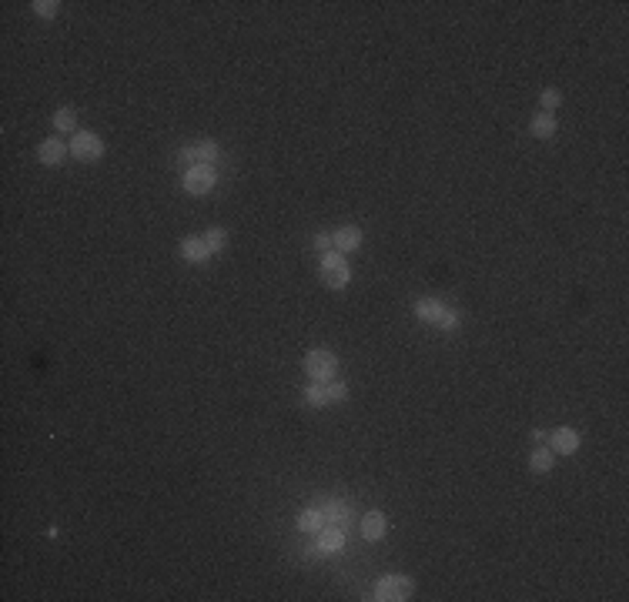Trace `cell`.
<instances>
[{
  "label": "cell",
  "instance_id": "obj_10",
  "mask_svg": "<svg viewBox=\"0 0 629 602\" xmlns=\"http://www.w3.org/2000/svg\"><path fill=\"white\" fill-rule=\"evenodd\" d=\"M576 449H579V432H576V429H555L553 432V452H559V455H572Z\"/></svg>",
  "mask_w": 629,
  "mask_h": 602
},
{
  "label": "cell",
  "instance_id": "obj_4",
  "mask_svg": "<svg viewBox=\"0 0 629 602\" xmlns=\"http://www.w3.org/2000/svg\"><path fill=\"white\" fill-rule=\"evenodd\" d=\"M308 405H315V409H322V405H331V402H345L348 398V388H345L342 381H315V385H308Z\"/></svg>",
  "mask_w": 629,
  "mask_h": 602
},
{
  "label": "cell",
  "instance_id": "obj_19",
  "mask_svg": "<svg viewBox=\"0 0 629 602\" xmlns=\"http://www.w3.org/2000/svg\"><path fill=\"white\" fill-rule=\"evenodd\" d=\"M74 124H77V114L71 111V108H60L58 114H54V128L64 134H74Z\"/></svg>",
  "mask_w": 629,
  "mask_h": 602
},
{
  "label": "cell",
  "instance_id": "obj_23",
  "mask_svg": "<svg viewBox=\"0 0 629 602\" xmlns=\"http://www.w3.org/2000/svg\"><path fill=\"white\" fill-rule=\"evenodd\" d=\"M559 101H562V97L555 94V91H542V108H546V111H553V108H559Z\"/></svg>",
  "mask_w": 629,
  "mask_h": 602
},
{
  "label": "cell",
  "instance_id": "obj_3",
  "mask_svg": "<svg viewBox=\"0 0 629 602\" xmlns=\"http://www.w3.org/2000/svg\"><path fill=\"white\" fill-rule=\"evenodd\" d=\"M322 278L328 288H345L348 278H352V271H348V264H345L342 251H328L322 255Z\"/></svg>",
  "mask_w": 629,
  "mask_h": 602
},
{
  "label": "cell",
  "instance_id": "obj_11",
  "mask_svg": "<svg viewBox=\"0 0 629 602\" xmlns=\"http://www.w3.org/2000/svg\"><path fill=\"white\" fill-rule=\"evenodd\" d=\"M331 241H335V248H342V251H355V248L362 245V227H355V225L338 227L331 234Z\"/></svg>",
  "mask_w": 629,
  "mask_h": 602
},
{
  "label": "cell",
  "instance_id": "obj_16",
  "mask_svg": "<svg viewBox=\"0 0 629 602\" xmlns=\"http://www.w3.org/2000/svg\"><path fill=\"white\" fill-rule=\"evenodd\" d=\"M322 512H325V526H342L345 515H348V506L345 502H325Z\"/></svg>",
  "mask_w": 629,
  "mask_h": 602
},
{
  "label": "cell",
  "instance_id": "obj_6",
  "mask_svg": "<svg viewBox=\"0 0 629 602\" xmlns=\"http://www.w3.org/2000/svg\"><path fill=\"white\" fill-rule=\"evenodd\" d=\"M77 161H97L101 154H104V141L91 131H77L74 134V144H71Z\"/></svg>",
  "mask_w": 629,
  "mask_h": 602
},
{
  "label": "cell",
  "instance_id": "obj_2",
  "mask_svg": "<svg viewBox=\"0 0 629 602\" xmlns=\"http://www.w3.org/2000/svg\"><path fill=\"white\" fill-rule=\"evenodd\" d=\"M372 599H379V602H405V599H412V583H408V579H402V576H385V579H379L375 592H372Z\"/></svg>",
  "mask_w": 629,
  "mask_h": 602
},
{
  "label": "cell",
  "instance_id": "obj_8",
  "mask_svg": "<svg viewBox=\"0 0 629 602\" xmlns=\"http://www.w3.org/2000/svg\"><path fill=\"white\" fill-rule=\"evenodd\" d=\"M214 161H218V144H214V141H205V144H194V148L181 150V164H188V168L214 164Z\"/></svg>",
  "mask_w": 629,
  "mask_h": 602
},
{
  "label": "cell",
  "instance_id": "obj_9",
  "mask_svg": "<svg viewBox=\"0 0 629 602\" xmlns=\"http://www.w3.org/2000/svg\"><path fill=\"white\" fill-rule=\"evenodd\" d=\"M208 255H211V248H208V241H205V234H198V238H184L181 241V258H188V261H208Z\"/></svg>",
  "mask_w": 629,
  "mask_h": 602
},
{
  "label": "cell",
  "instance_id": "obj_14",
  "mask_svg": "<svg viewBox=\"0 0 629 602\" xmlns=\"http://www.w3.org/2000/svg\"><path fill=\"white\" fill-rule=\"evenodd\" d=\"M298 528H302V532H322V528H325L322 506H318V508H305V512L298 515Z\"/></svg>",
  "mask_w": 629,
  "mask_h": 602
},
{
  "label": "cell",
  "instance_id": "obj_12",
  "mask_svg": "<svg viewBox=\"0 0 629 602\" xmlns=\"http://www.w3.org/2000/svg\"><path fill=\"white\" fill-rule=\"evenodd\" d=\"M385 532H388L385 515H381V512H368V515H365V522H362V535H365V539H368V542H379Z\"/></svg>",
  "mask_w": 629,
  "mask_h": 602
},
{
  "label": "cell",
  "instance_id": "obj_20",
  "mask_svg": "<svg viewBox=\"0 0 629 602\" xmlns=\"http://www.w3.org/2000/svg\"><path fill=\"white\" fill-rule=\"evenodd\" d=\"M205 241H208V248H211V255H218L221 248L228 245V234L221 231V227H211L208 234H205Z\"/></svg>",
  "mask_w": 629,
  "mask_h": 602
},
{
  "label": "cell",
  "instance_id": "obj_1",
  "mask_svg": "<svg viewBox=\"0 0 629 602\" xmlns=\"http://www.w3.org/2000/svg\"><path fill=\"white\" fill-rule=\"evenodd\" d=\"M305 372L311 381H331L335 378V372H338V361H335V355L331 352H325V348H315V352H308L305 355Z\"/></svg>",
  "mask_w": 629,
  "mask_h": 602
},
{
  "label": "cell",
  "instance_id": "obj_13",
  "mask_svg": "<svg viewBox=\"0 0 629 602\" xmlns=\"http://www.w3.org/2000/svg\"><path fill=\"white\" fill-rule=\"evenodd\" d=\"M37 157L44 161V164H60V161L67 157V148H64L60 141H54V137H47V141L37 148Z\"/></svg>",
  "mask_w": 629,
  "mask_h": 602
},
{
  "label": "cell",
  "instance_id": "obj_22",
  "mask_svg": "<svg viewBox=\"0 0 629 602\" xmlns=\"http://www.w3.org/2000/svg\"><path fill=\"white\" fill-rule=\"evenodd\" d=\"M331 248H335V241H331V234H318V238H315V251H322V255H328Z\"/></svg>",
  "mask_w": 629,
  "mask_h": 602
},
{
  "label": "cell",
  "instance_id": "obj_21",
  "mask_svg": "<svg viewBox=\"0 0 629 602\" xmlns=\"http://www.w3.org/2000/svg\"><path fill=\"white\" fill-rule=\"evenodd\" d=\"M58 0H37V3H34V10H37L40 17H54V14H58Z\"/></svg>",
  "mask_w": 629,
  "mask_h": 602
},
{
  "label": "cell",
  "instance_id": "obj_17",
  "mask_svg": "<svg viewBox=\"0 0 629 602\" xmlns=\"http://www.w3.org/2000/svg\"><path fill=\"white\" fill-rule=\"evenodd\" d=\"M553 458H555L553 449H535L533 458H529V469H533V472H549V469H553Z\"/></svg>",
  "mask_w": 629,
  "mask_h": 602
},
{
  "label": "cell",
  "instance_id": "obj_15",
  "mask_svg": "<svg viewBox=\"0 0 629 602\" xmlns=\"http://www.w3.org/2000/svg\"><path fill=\"white\" fill-rule=\"evenodd\" d=\"M318 546H322V552H338V549L345 546V532L338 526L325 528V532H322V542H318Z\"/></svg>",
  "mask_w": 629,
  "mask_h": 602
},
{
  "label": "cell",
  "instance_id": "obj_5",
  "mask_svg": "<svg viewBox=\"0 0 629 602\" xmlns=\"http://www.w3.org/2000/svg\"><path fill=\"white\" fill-rule=\"evenodd\" d=\"M415 311H419V318L422 321H432V325H439V328H456V311H449L442 301H432V298H425V301H419L415 304Z\"/></svg>",
  "mask_w": 629,
  "mask_h": 602
},
{
  "label": "cell",
  "instance_id": "obj_18",
  "mask_svg": "<svg viewBox=\"0 0 629 602\" xmlns=\"http://www.w3.org/2000/svg\"><path fill=\"white\" fill-rule=\"evenodd\" d=\"M533 134L535 137H553L555 134V117L553 114H539L533 121Z\"/></svg>",
  "mask_w": 629,
  "mask_h": 602
},
{
  "label": "cell",
  "instance_id": "obj_7",
  "mask_svg": "<svg viewBox=\"0 0 629 602\" xmlns=\"http://www.w3.org/2000/svg\"><path fill=\"white\" fill-rule=\"evenodd\" d=\"M214 181H218L214 168H211V164H198V168H191L188 174H184V191H188V194H208V191L214 188Z\"/></svg>",
  "mask_w": 629,
  "mask_h": 602
}]
</instances>
